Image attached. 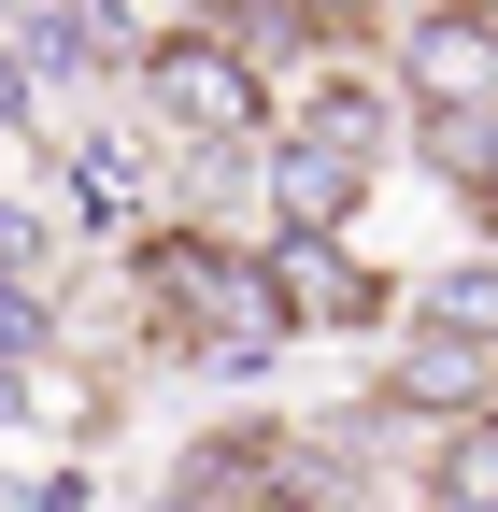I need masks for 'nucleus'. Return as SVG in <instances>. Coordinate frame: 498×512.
<instances>
[{
	"label": "nucleus",
	"instance_id": "39448f33",
	"mask_svg": "<svg viewBox=\"0 0 498 512\" xmlns=\"http://www.w3.org/2000/svg\"><path fill=\"white\" fill-rule=\"evenodd\" d=\"M484 356L498 342H456V328H427V313H413V342L385 356V413H484Z\"/></svg>",
	"mask_w": 498,
	"mask_h": 512
},
{
	"label": "nucleus",
	"instance_id": "f8f14e48",
	"mask_svg": "<svg viewBox=\"0 0 498 512\" xmlns=\"http://www.w3.org/2000/svg\"><path fill=\"white\" fill-rule=\"evenodd\" d=\"M257 512H314V498H257Z\"/></svg>",
	"mask_w": 498,
	"mask_h": 512
},
{
	"label": "nucleus",
	"instance_id": "20e7f679",
	"mask_svg": "<svg viewBox=\"0 0 498 512\" xmlns=\"http://www.w3.org/2000/svg\"><path fill=\"white\" fill-rule=\"evenodd\" d=\"M370 200V157L356 143H328V128H285L271 143V228H342Z\"/></svg>",
	"mask_w": 498,
	"mask_h": 512
},
{
	"label": "nucleus",
	"instance_id": "7ed1b4c3",
	"mask_svg": "<svg viewBox=\"0 0 498 512\" xmlns=\"http://www.w3.org/2000/svg\"><path fill=\"white\" fill-rule=\"evenodd\" d=\"M271 299H285V328L314 313V328H370L385 313V285L342 256V228H271Z\"/></svg>",
	"mask_w": 498,
	"mask_h": 512
},
{
	"label": "nucleus",
	"instance_id": "ddd939ff",
	"mask_svg": "<svg viewBox=\"0 0 498 512\" xmlns=\"http://www.w3.org/2000/svg\"><path fill=\"white\" fill-rule=\"evenodd\" d=\"M328 15H356V0H328Z\"/></svg>",
	"mask_w": 498,
	"mask_h": 512
},
{
	"label": "nucleus",
	"instance_id": "9d476101",
	"mask_svg": "<svg viewBox=\"0 0 498 512\" xmlns=\"http://www.w3.org/2000/svg\"><path fill=\"white\" fill-rule=\"evenodd\" d=\"M442 498H498V413L456 427V484H442Z\"/></svg>",
	"mask_w": 498,
	"mask_h": 512
},
{
	"label": "nucleus",
	"instance_id": "f03ea898",
	"mask_svg": "<svg viewBox=\"0 0 498 512\" xmlns=\"http://www.w3.org/2000/svg\"><path fill=\"white\" fill-rule=\"evenodd\" d=\"M399 86L427 114H498V0H427L399 43Z\"/></svg>",
	"mask_w": 498,
	"mask_h": 512
},
{
	"label": "nucleus",
	"instance_id": "f257e3e1",
	"mask_svg": "<svg viewBox=\"0 0 498 512\" xmlns=\"http://www.w3.org/2000/svg\"><path fill=\"white\" fill-rule=\"evenodd\" d=\"M143 114L171 128V143H242L271 100H257V57H242L228 29H171V43H143Z\"/></svg>",
	"mask_w": 498,
	"mask_h": 512
},
{
	"label": "nucleus",
	"instance_id": "0eeeda50",
	"mask_svg": "<svg viewBox=\"0 0 498 512\" xmlns=\"http://www.w3.org/2000/svg\"><path fill=\"white\" fill-rule=\"evenodd\" d=\"M427 328H456V342H498V256H456V271H427Z\"/></svg>",
	"mask_w": 498,
	"mask_h": 512
},
{
	"label": "nucleus",
	"instance_id": "6e6552de",
	"mask_svg": "<svg viewBox=\"0 0 498 512\" xmlns=\"http://www.w3.org/2000/svg\"><path fill=\"white\" fill-rule=\"evenodd\" d=\"M299 128H328V143H356V157H370V143H385V86H370V72H328Z\"/></svg>",
	"mask_w": 498,
	"mask_h": 512
},
{
	"label": "nucleus",
	"instance_id": "9b49d317",
	"mask_svg": "<svg viewBox=\"0 0 498 512\" xmlns=\"http://www.w3.org/2000/svg\"><path fill=\"white\" fill-rule=\"evenodd\" d=\"M427 512H498V498H427Z\"/></svg>",
	"mask_w": 498,
	"mask_h": 512
},
{
	"label": "nucleus",
	"instance_id": "1a4fd4ad",
	"mask_svg": "<svg viewBox=\"0 0 498 512\" xmlns=\"http://www.w3.org/2000/svg\"><path fill=\"white\" fill-rule=\"evenodd\" d=\"M15 356H43V285L0 271V370H15Z\"/></svg>",
	"mask_w": 498,
	"mask_h": 512
},
{
	"label": "nucleus",
	"instance_id": "423d86ee",
	"mask_svg": "<svg viewBox=\"0 0 498 512\" xmlns=\"http://www.w3.org/2000/svg\"><path fill=\"white\" fill-rule=\"evenodd\" d=\"M114 43H129L114 0H43V15H29V72H100Z\"/></svg>",
	"mask_w": 498,
	"mask_h": 512
}]
</instances>
